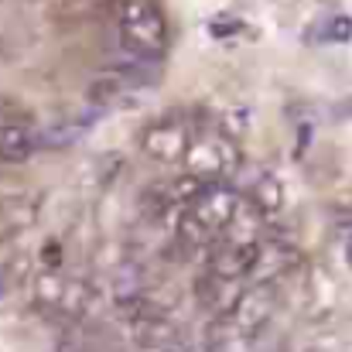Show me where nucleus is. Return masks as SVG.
I'll return each instance as SVG.
<instances>
[{
  "label": "nucleus",
  "instance_id": "obj_3",
  "mask_svg": "<svg viewBox=\"0 0 352 352\" xmlns=\"http://www.w3.org/2000/svg\"><path fill=\"white\" fill-rule=\"evenodd\" d=\"M182 164L188 168V175H199L206 182H223L226 175H233L243 164V154L226 130L223 133H199Z\"/></svg>",
  "mask_w": 352,
  "mask_h": 352
},
{
  "label": "nucleus",
  "instance_id": "obj_1",
  "mask_svg": "<svg viewBox=\"0 0 352 352\" xmlns=\"http://www.w3.org/2000/svg\"><path fill=\"white\" fill-rule=\"evenodd\" d=\"M117 38L126 55L157 62L168 52V21L154 0H120Z\"/></svg>",
  "mask_w": 352,
  "mask_h": 352
},
{
  "label": "nucleus",
  "instance_id": "obj_11",
  "mask_svg": "<svg viewBox=\"0 0 352 352\" xmlns=\"http://www.w3.org/2000/svg\"><path fill=\"white\" fill-rule=\"evenodd\" d=\"M65 277L58 267H41L31 277V291H34V305L38 308H62V294H65Z\"/></svg>",
  "mask_w": 352,
  "mask_h": 352
},
{
  "label": "nucleus",
  "instance_id": "obj_4",
  "mask_svg": "<svg viewBox=\"0 0 352 352\" xmlns=\"http://www.w3.org/2000/svg\"><path fill=\"white\" fill-rule=\"evenodd\" d=\"M274 308H277V294L270 284H253L239 294V301L233 305V311L226 315L233 322V329L239 336H256L267 329V322L274 318Z\"/></svg>",
  "mask_w": 352,
  "mask_h": 352
},
{
  "label": "nucleus",
  "instance_id": "obj_6",
  "mask_svg": "<svg viewBox=\"0 0 352 352\" xmlns=\"http://www.w3.org/2000/svg\"><path fill=\"white\" fill-rule=\"evenodd\" d=\"M239 294H243V284H239L236 277H219V274L206 270V274L195 280V298H199L209 311H216V315H230L233 305L239 301Z\"/></svg>",
  "mask_w": 352,
  "mask_h": 352
},
{
  "label": "nucleus",
  "instance_id": "obj_7",
  "mask_svg": "<svg viewBox=\"0 0 352 352\" xmlns=\"http://www.w3.org/2000/svg\"><path fill=\"white\" fill-rule=\"evenodd\" d=\"M130 332H133V342L140 349H147V346H182V332H178L175 318H168V311H147V315L133 318Z\"/></svg>",
  "mask_w": 352,
  "mask_h": 352
},
{
  "label": "nucleus",
  "instance_id": "obj_10",
  "mask_svg": "<svg viewBox=\"0 0 352 352\" xmlns=\"http://www.w3.org/2000/svg\"><path fill=\"white\" fill-rule=\"evenodd\" d=\"M263 212L250 202V199H243L239 202V209H236L233 223L226 226V233L223 239H230V243H260V230H263Z\"/></svg>",
  "mask_w": 352,
  "mask_h": 352
},
{
  "label": "nucleus",
  "instance_id": "obj_5",
  "mask_svg": "<svg viewBox=\"0 0 352 352\" xmlns=\"http://www.w3.org/2000/svg\"><path fill=\"white\" fill-rule=\"evenodd\" d=\"M239 202H243V195L236 192L233 185H226V182H209V188L199 195V202H195L188 212H192L206 230H212L216 236H223L226 226L233 223Z\"/></svg>",
  "mask_w": 352,
  "mask_h": 352
},
{
  "label": "nucleus",
  "instance_id": "obj_2",
  "mask_svg": "<svg viewBox=\"0 0 352 352\" xmlns=\"http://www.w3.org/2000/svg\"><path fill=\"white\" fill-rule=\"evenodd\" d=\"M192 140H195V126L185 113H164V117H157L154 123H147L140 130V151L157 164L185 161Z\"/></svg>",
  "mask_w": 352,
  "mask_h": 352
},
{
  "label": "nucleus",
  "instance_id": "obj_9",
  "mask_svg": "<svg viewBox=\"0 0 352 352\" xmlns=\"http://www.w3.org/2000/svg\"><path fill=\"white\" fill-rule=\"evenodd\" d=\"M38 151V130L31 120L0 126V164H24Z\"/></svg>",
  "mask_w": 352,
  "mask_h": 352
},
{
  "label": "nucleus",
  "instance_id": "obj_14",
  "mask_svg": "<svg viewBox=\"0 0 352 352\" xmlns=\"http://www.w3.org/2000/svg\"><path fill=\"white\" fill-rule=\"evenodd\" d=\"M329 38H332V41H349L352 38V21L349 17H336V21L329 24Z\"/></svg>",
  "mask_w": 352,
  "mask_h": 352
},
{
  "label": "nucleus",
  "instance_id": "obj_13",
  "mask_svg": "<svg viewBox=\"0 0 352 352\" xmlns=\"http://www.w3.org/2000/svg\"><path fill=\"white\" fill-rule=\"evenodd\" d=\"M206 188H209V182H206V178H199V175H188V171H185V175H178L175 182H168V185H164L168 202H171V206H185V209H192Z\"/></svg>",
  "mask_w": 352,
  "mask_h": 352
},
{
  "label": "nucleus",
  "instance_id": "obj_15",
  "mask_svg": "<svg viewBox=\"0 0 352 352\" xmlns=\"http://www.w3.org/2000/svg\"><path fill=\"white\" fill-rule=\"evenodd\" d=\"M182 352H219V349H212V346H188V349H182Z\"/></svg>",
  "mask_w": 352,
  "mask_h": 352
},
{
  "label": "nucleus",
  "instance_id": "obj_8",
  "mask_svg": "<svg viewBox=\"0 0 352 352\" xmlns=\"http://www.w3.org/2000/svg\"><path fill=\"white\" fill-rule=\"evenodd\" d=\"M38 223V199L31 195H7L0 199V243H10Z\"/></svg>",
  "mask_w": 352,
  "mask_h": 352
},
{
  "label": "nucleus",
  "instance_id": "obj_12",
  "mask_svg": "<svg viewBox=\"0 0 352 352\" xmlns=\"http://www.w3.org/2000/svg\"><path fill=\"white\" fill-rule=\"evenodd\" d=\"M263 216H274V212H280L284 209V185L274 178V175H267V171H260L256 178H253V185H250V195H246Z\"/></svg>",
  "mask_w": 352,
  "mask_h": 352
}]
</instances>
